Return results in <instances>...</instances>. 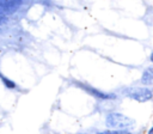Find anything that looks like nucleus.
<instances>
[{
	"instance_id": "nucleus-4",
	"label": "nucleus",
	"mask_w": 153,
	"mask_h": 134,
	"mask_svg": "<svg viewBox=\"0 0 153 134\" xmlns=\"http://www.w3.org/2000/svg\"><path fill=\"white\" fill-rule=\"evenodd\" d=\"M22 4L23 0H0V6L6 11L7 14L17 11Z\"/></svg>"
},
{
	"instance_id": "nucleus-10",
	"label": "nucleus",
	"mask_w": 153,
	"mask_h": 134,
	"mask_svg": "<svg viewBox=\"0 0 153 134\" xmlns=\"http://www.w3.org/2000/svg\"><path fill=\"white\" fill-rule=\"evenodd\" d=\"M148 133H149V134H153V126H152V127L148 129Z\"/></svg>"
},
{
	"instance_id": "nucleus-7",
	"label": "nucleus",
	"mask_w": 153,
	"mask_h": 134,
	"mask_svg": "<svg viewBox=\"0 0 153 134\" xmlns=\"http://www.w3.org/2000/svg\"><path fill=\"white\" fill-rule=\"evenodd\" d=\"M6 22H7V18H6L5 16L0 14V25H1V24H4V23H6Z\"/></svg>"
},
{
	"instance_id": "nucleus-2",
	"label": "nucleus",
	"mask_w": 153,
	"mask_h": 134,
	"mask_svg": "<svg viewBox=\"0 0 153 134\" xmlns=\"http://www.w3.org/2000/svg\"><path fill=\"white\" fill-rule=\"evenodd\" d=\"M122 92L123 96L129 97L140 103L148 102L153 98V90H151L148 86H129L122 89Z\"/></svg>"
},
{
	"instance_id": "nucleus-6",
	"label": "nucleus",
	"mask_w": 153,
	"mask_h": 134,
	"mask_svg": "<svg viewBox=\"0 0 153 134\" xmlns=\"http://www.w3.org/2000/svg\"><path fill=\"white\" fill-rule=\"evenodd\" d=\"M1 79H2V83L5 84V86H6V87H8V89H14V87L17 86L14 81H12V80H10V79H7V78L1 77Z\"/></svg>"
},
{
	"instance_id": "nucleus-8",
	"label": "nucleus",
	"mask_w": 153,
	"mask_h": 134,
	"mask_svg": "<svg viewBox=\"0 0 153 134\" xmlns=\"http://www.w3.org/2000/svg\"><path fill=\"white\" fill-rule=\"evenodd\" d=\"M0 14H2V16H5V14H7V13H6V11H5V10H4V8L1 7V6H0Z\"/></svg>"
},
{
	"instance_id": "nucleus-1",
	"label": "nucleus",
	"mask_w": 153,
	"mask_h": 134,
	"mask_svg": "<svg viewBox=\"0 0 153 134\" xmlns=\"http://www.w3.org/2000/svg\"><path fill=\"white\" fill-rule=\"evenodd\" d=\"M105 126L110 129H129L135 126V121L121 112L112 111L105 116Z\"/></svg>"
},
{
	"instance_id": "nucleus-5",
	"label": "nucleus",
	"mask_w": 153,
	"mask_h": 134,
	"mask_svg": "<svg viewBox=\"0 0 153 134\" xmlns=\"http://www.w3.org/2000/svg\"><path fill=\"white\" fill-rule=\"evenodd\" d=\"M140 83L145 86H152L153 85V66H149L143 71L141 79H140Z\"/></svg>"
},
{
	"instance_id": "nucleus-3",
	"label": "nucleus",
	"mask_w": 153,
	"mask_h": 134,
	"mask_svg": "<svg viewBox=\"0 0 153 134\" xmlns=\"http://www.w3.org/2000/svg\"><path fill=\"white\" fill-rule=\"evenodd\" d=\"M75 86L82 89L85 92H87L88 95H91L92 97L97 98V99H100V100H110V99H116L117 98V95L116 93H110V92H104V91H100L88 84H85V83H81V81H75Z\"/></svg>"
},
{
	"instance_id": "nucleus-9",
	"label": "nucleus",
	"mask_w": 153,
	"mask_h": 134,
	"mask_svg": "<svg viewBox=\"0 0 153 134\" xmlns=\"http://www.w3.org/2000/svg\"><path fill=\"white\" fill-rule=\"evenodd\" d=\"M149 60H151V62L153 63V51L151 53V55H149Z\"/></svg>"
}]
</instances>
